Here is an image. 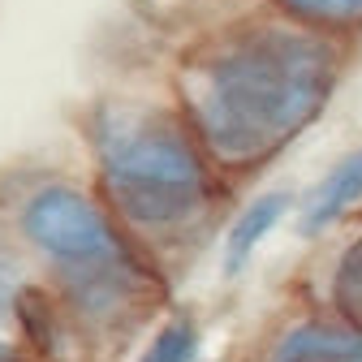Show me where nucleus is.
Segmentation results:
<instances>
[{
    "label": "nucleus",
    "instance_id": "1",
    "mask_svg": "<svg viewBox=\"0 0 362 362\" xmlns=\"http://www.w3.org/2000/svg\"><path fill=\"white\" fill-rule=\"evenodd\" d=\"M341 78L332 39L293 26H250L203 48L186 74V117L220 164H259L324 112Z\"/></svg>",
    "mask_w": 362,
    "mask_h": 362
},
{
    "label": "nucleus",
    "instance_id": "2",
    "mask_svg": "<svg viewBox=\"0 0 362 362\" xmlns=\"http://www.w3.org/2000/svg\"><path fill=\"white\" fill-rule=\"evenodd\" d=\"M90 139L108 211H117L129 229L177 233L211 207V168L181 117L117 104L95 112Z\"/></svg>",
    "mask_w": 362,
    "mask_h": 362
},
{
    "label": "nucleus",
    "instance_id": "3",
    "mask_svg": "<svg viewBox=\"0 0 362 362\" xmlns=\"http://www.w3.org/2000/svg\"><path fill=\"white\" fill-rule=\"evenodd\" d=\"M22 242L57 272L69 315L117 324L147 298V272L117 229L112 211L69 181L35 186L18 211Z\"/></svg>",
    "mask_w": 362,
    "mask_h": 362
},
{
    "label": "nucleus",
    "instance_id": "4",
    "mask_svg": "<svg viewBox=\"0 0 362 362\" xmlns=\"http://www.w3.org/2000/svg\"><path fill=\"white\" fill-rule=\"evenodd\" d=\"M263 362H362V332L354 324L306 320L272 341Z\"/></svg>",
    "mask_w": 362,
    "mask_h": 362
},
{
    "label": "nucleus",
    "instance_id": "5",
    "mask_svg": "<svg viewBox=\"0 0 362 362\" xmlns=\"http://www.w3.org/2000/svg\"><path fill=\"white\" fill-rule=\"evenodd\" d=\"M362 203V147H354L349 156H341L324 181L306 194L302 211H298V233L302 238H320L324 229H332V224L354 211Z\"/></svg>",
    "mask_w": 362,
    "mask_h": 362
},
{
    "label": "nucleus",
    "instance_id": "6",
    "mask_svg": "<svg viewBox=\"0 0 362 362\" xmlns=\"http://www.w3.org/2000/svg\"><path fill=\"white\" fill-rule=\"evenodd\" d=\"M293 211V199L285 190H272V194H259L255 203H246L233 220L229 238H224V272L238 276V272L255 259V250L263 246V238L281 224V216Z\"/></svg>",
    "mask_w": 362,
    "mask_h": 362
},
{
    "label": "nucleus",
    "instance_id": "7",
    "mask_svg": "<svg viewBox=\"0 0 362 362\" xmlns=\"http://www.w3.org/2000/svg\"><path fill=\"white\" fill-rule=\"evenodd\" d=\"M199 349H203V337H199V324L190 320V315H173V320H164L143 358L139 362H199Z\"/></svg>",
    "mask_w": 362,
    "mask_h": 362
},
{
    "label": "nucleus",
    "instance_id": "8",
    "mask_svg": "<svg viewBox=\"0 0 362 362\" xmlns=\"http://www.w3.org/2000/svg\"><path fill=\"white\" fill-rule=\"evenodd\" d=\"M276 5L320 30H354L362 26V0H276Z\"/></svg>",
    "mask_w": 362,
    "mask_h": 362
},
{
    "label": "nucleus",
    "instance_id": "9",
    "mask_svg": "<svg viewBox=\"0 0 362 362\" xmlns=\"http://www.w3.org/2000/svg\"><path fill=\"white\" fill-rule=\"evenodd\" d=\"M332 293H337V306L341 315L358 328L362 324V238H354L337 263V276H332Z\"/></svg>",
    "mask_w": 362,
    "mask_h": 362
},
{
    "label": "nucleus",
    "instance_id": "10",
    "mask_svg": "<svg viewBox=\"0 0 362 362\" xmlns=\"http://www.w3.org/2000/svg\"><path fill=\"white\" fill-rule=\"evenodd\" d=\"M26 293H30V285H26L22 255L0 242V324H18V310H22Z\"/></svg>",
    "mask_w": 362,
    "mask_h": 362
},
{
    "label": "nucleus",
    "instance_id": "11",
    "mask_svg": "<svg viewBox=\"0 0 362 362\" xmlns=\"http://www.w3.org/2000/svg\"><path fill=\"white\" fill-rule=\"evenodd\" d=\"M0 362H13V349H9L5 341H0Z\"/></svg>",
    "mask_w": 362,
    "mask_h": 362
}]
</instances>
